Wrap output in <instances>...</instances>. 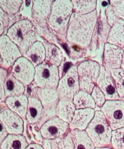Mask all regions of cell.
Segmentation results:
<instances>
[{
  "label": "cell",
  "mask_w": 124,
  "mask_h": 149,
  "mask_svg": "<svg viewBox=\"0 0 124 149\" xmlns=\"http://www.w3.org/2000/svg\"><path fill=\"white\" fill-rule=\"evenodd\" d=\"M8 135V133L5 129L3 123L0 120V146L4 139L6 137V136Z\"/></svg>",
  "instance_id": "cell-37"
},
{
  "label": "cell",
  "mask_w": 124,
  "mask_h": 149,
  "mask_svg": "<svg viewBox=\"0 0 124 149\" xmlns=\"http://www.w3.org/2000/svg\"><path fill=\"white\" fill-rule=\"evenodd\" d=\"M115 81L116 91L120 98L124 97V70L121 68L110 70Z\"/></svg>",
  "instance_id": "cell-30"
},
{
  "label": "cell",
  "mask_w": 124,
  "mask_h": 149,
  "mask_svg": "<svg viewBox=\"0 0 124 149\" xmlns=\"http://www.w3.org/2000/svg\"><path fill=\"white\" fill-rule=\"evenodd\" d=\"M5 93L3 89V82L0 80V103L5 100Z\"/></svg>",
  "instance_id": "cell-38"
},
{
  "label": "cell",
  "mask_w": 124,
  "mask_h": 149,
  "mask_svg": "<svg viewBox=\"0 0 124 149\" xmlns=\"http://www.w3.org/2000/svg\"><path fill=\"white\" fill-rule=\"evenodd\" d=\"M0 149H1V148H0Z\"/></svg>",
  "instance_id": "cell-44"
},
{
  "label": "cell",
  "mask_w": 124,
  "mask_h": 149,
  "mask_svg": "<svg viewBox=\"0 0 124 149\" xmlns=\"http://www.w3.org/2000/svg\"><path fill=\"white\" fill-rule=\"evenodd\" d=\"M29 143L23 134H9L4 139L0 148L1 149H26Z\"/></svg>",
  "instance_id": "cell-26"
},
{
  "label": "cell",
  "mask_w": 124,
  "mask_h": 149,
  "mask_svg": "<svg viewBox=\"0 0 124 149\" xmlns=\"http://www.w3.org/2000/svg\"><path fill=\"white\" fill-rule=\"evenodd\" d=\"M0 120L9 134H23L24 119L9 108L0 112Z\"/></svg>",
  "instance_id": "cell-14"
},
{
  "label": "cell",
  "mask_w": 124,
  "mask_h": 149,
  "mask_svg": "<svg viewBox=\"0 0 124 149\" xmlns=\"http://www.w3.org/2000/svg\"><path fill=\"white\" fill-rule=\"evenodd\" d=\"M96 86L104 93L106 100H117L120 97L118 94L115 81L110 71L100 66V70L96 81Z\"/></svg>",
  "instance_id": "cell-13"
},
{
  "label": "cell",
  "mask_w": 124,
  "mask_h": 149,
  "mask_svg": "<svg viewBox=\"0 0 124 149\" xmlns=\"http://www.w3.org/2000/svg\"><path fill=\"white\" fill-rule=\"evenodd\" d=\"M69 123L55 116L47 120L40 128L44 139H54L66 135L69 132Z\"/></svg>",
  "instance_id": "cell-12"
},
{
  "label": "cell",
  "mask_w": 124,
  "mask_h": 149,
  "mask_svg": "<svg viewBox=\"0 0 124 149\" xmlns=\"http://www.w3.org/2000/svg\"><path fill=\"white\" fill-rule=\"evenodd\" d=\"M3 89L5 98L24 94L26 90L25 86L17 80L10 73L8 74L5 79Z\"/></svg>",
  "instance_id": "cell-20"
},
{
  "label": "cell",
  "mask_w": 124,
  "mask_h": 149,
  "mask_svg": "<svg viewBox=\"0 0 124 149\" xmlns=\"http://www.w3.org/2000/svg\"><path fill=\"white\" fill-rule=\"evenodd\" d=\"M109 3L116 16L124 20V0L110 1Z\"/></svg>",
  "instance_id": "cell-35"
},
{
  "label": "cell",
  "mask_w": 124,
  "mask_h": 149,
  "mask_svg": "<svg viewBox=\"0 0 124 149\" xmlns=\"http://www.w3.org/2000/svg\"><path fill=\"white\" fill-rule=\"evenodd\" d=\"M45 50V61L58 67L63 59V55L61 49L55 44L44 41L42 42Z\"/></svg>",
  "instance_id": "cell-24"
},
{
  "label": "cell",
  "mask_w": 124,
  "mask_h": 149,
  "mask_svg": "<svg viewBox=\"0 0 124 149\" xmlns=\"http://www.w3.org/2000/svg\"><path fill=\"white\" fill-rule=\"evenodd\" d=\"M10 73L26 87L34 81L35 67L26 58L22 56L14 63Z\"/></svg>",
  "instance_id": "cell-11"
},
{
  "label": "cell",
  "mask_w": 124,
  "mask_h": 149,
  "mask_svg": "<svg viewBox=\"0 0 124 149\" xmlns=\"http://www.w3.org/2000/svg\"><path fill=\"white\" fill-rule=\"evenodd\" d=\"M1 65H2V58H1V56L0 55V66H1Z\"/></svg>",
  "instance_id": "cell-42"
},
{
  "label": "cell",
  "mask_w": 124,
  "mask_h": 149,
  "mask_svg": "<svg viewBox=\"0 0 124 149\" xmlns=\"http://www.w3.org/2000/svg\"><path fill=\"white\" fill-rule=\"evenodd\" d=\"M105 16L107 18V23L111 27H112L118 22V20L119 19L115 14L112 7L110 4L108 5L107 8L106 9Z\"/></svg>",
  "instance_id": "cell-36"
},
{
  "label": "cell",
  "mask_w": 124,
  "mask_h": 149,
  "mask_svg": "<svg viewBox=\"0 0 124 149\" xmlns=\"http://www.w3.org/2000/svg\"><path fill=\"white\" fill-rule=\"evenodd\" d=\"M32 7L33 1H23L22 4L19 11V14L22 15L24 19H28L31 21L32 19Z\"/></svg>",
  "instance_id": "cell-33"
},
{
  "label": "cell",
  "mask_w": 124,
  "mask_h": 149,
  "mask_svg": "<svg viewBox=\"0 0 124 149\" xmlns=\"http://www.w3.org/2000/svg\"><path fill=\"white\" fill-rule=\"evenodd\" d=\"M124 51L118 46L106 42L104 45L103 54V66L110 71L121 68Z\"/></svg>",
  "instance_id": "cell-15"
},
{
  "label": "cell",
  "mask_w": 124,
  "mask_h": 149,
  "mask_svg": "<svg viewBox=\"0 0 124 149\" xmlns=\"http://www.w3.org/2000/svg\"><path fill=\"white\" fill-rule=\"evenodd\" d=\"M107 42L115 45L124 51V20L119 19L111 28Z\"/></svg>",
  "instance_id": "cell-22"
},
{
  "label": "cell",
  "mask_w": 124,
  "mask_h": 149,
  "mask_svg": "<svg viewBox=\"0 0 124 149\" xmlns=\"http://www.w3.org/2000/svg\"><path fill=\"white\" fill-rule=\"evenodd\" d=\"M100 111L104 113L112 130L124 127L123 101L106 100Z\"/></svg>",
  "instance_id": "cell-8"
},
{
  "label": "cell",
  "mask_w": 124,
  "mask_h": 149,
  "mask_svg": "<svg viewBox=\"0 0 124 149\" xmlns=\"http://www.w3.org/2000/svg\"><path fill=\"white\" fill-rule=\"evenodd\" d=\"M5 102L8 108L17 113L23 119H26L28 107V97L24 94L8 97L5 99Z\"/></svg>",
  "instance_id": "cell-18"
},
{
  "label": "cell",
  "mask_w": 124,
  "mask_h": 149,
  "mask_svg": "<svg viewBox=\"0 0 124 149\" xmlns=\"http://www.w3.org/2000/svg\"><path fill=\"white\" fill-rule=\"evenodd\" d=\"M73 12L72 1L56 0L52 2L48 26L63 41H66L68 27Z\"/></svg>",
  "instance_id": "cell-2"
},
{
  "label": "cell",
  "mask_w": 124,
  "mask_h": 149,
  "mask_svg": "<svg viewBox=\"0 0 124 149\" xmlns=\"http://www.w3.org/2000/svg\"><path fill=\"white\" fill-rule=\"evenodd\" d=\"M91 95L95 102V106H97L100 108H101L106 101L104 93L96 85L93 88L91 93Z\"/></svg>",
  "instance_id": "cell-34"
},
{
  "label": "cell",
  "mask_w": 124,
  "mask_h": 149,
  "mask_svg": "<svg viewBox=\"0 0 124 149\" xmlns=\"http://www.w3.org/2000/svg\"><path fill=\"white\" fill-rule=\"evenodd\" d=\"M26 149H44L42 146L38 143H30L29 144V146L27 147Z\"/></svg>",
  "instance_id": "cell-39"
},
{
  "label": "cell",
  "mask_w": 124,
  "mask_h": 149,
  "mask_svg": "<svg viewBox=\"0 0 124 149\" xmlns=\"http://www.w3.org/2000/svg\"><path fill=\"white\" fill-rule=\"evenodd\" d=\"M121 68L122 69L124 70V52H123V57H122V63H121Z\"/></svg>",
  "instance_id": "cell-40"
},
{
  "label": "cell",
  "mask_w": 124,
  "mask_h": 149,
  "mask_svg": "<svg viewBox=\"0 0 124 149\" xmlns=\"http://www.w3.org/2000/svg\"><path fill=\"white\" fill-rule=\"evenodd\" d=\"M59 100L72 101L75 95L80 91L76 66L70 67L60 78L56 88Z\"/></svg>",
  "instance_id": "cell-7"
},
{
  "label": "cell",
  "mask_w": 124,
  "mask_h": 149,
  "mask_svg": "<svg viewBox=\"0 0 124 149\" xmlns=\"http://www.w3.org/2000/svg\"><path fill=\"white\" fill-rule=\"evenodd\" d=\"M43 112V107L40 100L33 95L28 97V107L26 120L30 125H36L40 120Z\"/></svg>",
  "instance_id": "cell-17"
},
{
  "label": "cell",
  "mask_w": 124,
  "mask_h": 149,
  "mask_svg": "<svg viewBox=\"0 0 124 149\" xmlns=\"http://www.w3.org/2000/svg\"><path fill=\"white\" fill-rule=\"evenodd\" d=\"M73 10L74 12L80 15L90 13L96 10L97 1L95 0H73Z\"/></svg>",
  "instance_id": "cell-28"
},
{
  "label": "cell",
  "mask_w": 124,
  "mask_h": 149,
  "mask_svg": "<svg viewBox=\"0 0 124 149\" xmlns=\"http://www.w3.org/2000/svg\"><path fill=\"white\" fill-rule=\"evenodd\" d=\"M76 109L93 108L95 107V102L90 94L80 90L76 93L72 100Z\"/></svg>",
  "instance_id": "cell-27"
},
{
  "label": "cell",
  "mask_w": 124,
  "mask_h": 149,
  "mask_svg": "<svg viewBox=\"0 0 124 149\" xmlns=\"http://www.w3.org/2000/svg\"><path fill=\"white\" fill-rule=\"evenodd\" d=\"M85 131L95 147L111 146L112 130L102 111H95Z\"/></svg>",
  "instance_id": "cell-4"
},
{
  "label": "cell",
  "mask_w": 124,
  "mask_h": 149,
  "mask_svg": "<svg viewBox=\"0 0 124 149\" xmlns=\"http://www.w3.org/2000/svg\"><path fill=\"white\" fill-rule=\"evenodd\" d=\"M0 55L2 58L1 66L3 69L11 68L14 63L22 56L19 47L6 34L0 37Z\"/></svg>",
  "instance_id": "cell-10"
},
{
  "label": "cell",
  "mask_w": 124,
  "mask_h": 149,
  "mask_svg": "<svg viewBox=\"0 0 124 149\" xmlns=\"http://www.w3.org/2000/svg\"><path fill=\"white\" fill-rule=\"evenodd\" d=\"M111 147L113 149H124V127L112 130Z\"/></svg>",
  "instance_id": "cell-32"
},
{
  "label": "cell",
  "mask_w": 124,
  "mask_h": 149,
  "mask_svg": "<svg viewBox=\"0 0 124 149\" xmlns=\"http://www.w3.org/2000/svg\"><path fill=\"white\" fill-rule=\"evenodd\" d=\"M95 149H111L110 147H95Z\"/></svg>",
  "instance_id": "cell-41"
},
{
  "label": "cell",
  "mask_w": 124,
  "mask_h": 149,
  "mask_svg": "<svg viewBox=\"0 0 124 149\" xmlns=\"http://www.w3.org/2000/svg\"><path fill=\"white\" fill-rule=\"evenodd\" d=\"M36 68L45 60V50L43 43L40 41L35 42L23 54Z\"/></svg>",
  "instance_id": "cell-19"
},
{
  "label": "cell",
  "mask_w": 124,
  "mask_h": 149,
  "mask_svg": "<svg viewBox=\"0 0 124 149\" xmlns=\"http://www.w3.org/2000/svg\"><path fill=\"white\" fill-rule=\"evenodd\" d=\"M59 79L58 67L45 61L35 68L34 82L37 87L56 89Z\"/></svg>",
  "instance_id": "cell-6"
},
{
  "label": "cell",
  "mask_w": 124,
  "mask_h": 149,
  "mask_svg": "<svg viewBox=\"0 0 124 149\" xmlns=\"http://www.w3.org/2000/svg\"><path fill=\"white\" fill-rule=\"evenodd\" d=\"M14 19V16H9L0 8V37L6 34L9 28L16 22Z\"/></svg>",
  "instance_id": "cell-31"
},
{
  "label": "cell",
  "mask_w": 124,
  "mask_h": 149,
  "mask_svg": "<svg viewBox=\"0 0 124 149\" xmlns=\"http://www.w3.org/2000/svg\"><path fill=\"white\" fill-rule=\"evenodd\" d=\"M111 149H113V148H111Z\"/></svg>",
  "instance_id": "cell-43"
},
{
  "label": "cell",
  "mask_w": 124,
  "mask_h": 149,
  "mask_svg": "<svg viewBox=\"0 0 124 149\" xmlns=\"http://www.w3.org/2000/svg\"><path fill=\"white\" fill-rule=\"evenodd\" d=\"M6 36L19 47L22 56L37 40V34L32 22L21 19L8 30Z\"/></svg>",
  "instance_id": "cell-3"
},
{
  "label": "cell",
  "mask_w": 124,
  "mask_h": 149,
  "mask_svg": "<svg viewBox=\"0 0 124 149\" xmlns=\"http://www.w3.org/2000/svg\"><path fill=\"white\" fill-rule=\"evenodd\" d=\"M53 1L52 0L33 1L31 22L34 29L40 34L45 33V29L47 28Z\"/></svg>",
  "instance_id": "cell-9"
},
{
  "label": "cell",
  "mask_w": 124,
  "mask_h": 149,
  "mask_svg": "<svg viewBox=\"0 0 124 149\" xmlns=\"http://www.w3.org/2000/svg\"><path fill=\"white\" fill-rule=\"evenodd\" d=\"M95 109L85 108L76 109L72 121L69 123V129L85 130L95 115Z\"/></svg>",
  "instance_id": "cell-16"
},
{
  "label": "cell",
  "mask_w": 124,
  "mask_h": 149,
  "mask_svg": "<svg viewBox=\"0 0 124 149\" xmlns=\"http://www.w3.org/2000/svg\"><path fill=\"white\" fill-rule=\"evenodd\" d=\"M97 9L80 15L73 12L66 33V41L82 48L88 47L91 41L97 23Z\"/></svg>",
  "instance_id": "cell-1"
},
{
  "label": "cell",
  "mask_w": 124,
  "mask_h": 149,
  "mask_svg": "<svg viewBox=\"0 0 124 149\" xmlns=\"http://www.w3.org/2000/svg\"><path fill=\"white\" fill-rule=\"evenodd\" d=\"M70 134L74 149H95V147L85 130H72Z\"/></svg>",
  "instance_id": "cell-23"
},
{
  "label": "cell",
  "mask_w": 124,
  "mask_h": 149,
  "mask_svg": "<svg viewBox=\"0 0 124 149\" xmlns=\"http://www.w3.org/2000/svg\"><path fill=\"white\" fill-rule=\"evenodd\" d=\"M69 132L61 137L44 139L41 146L44 149H74V145Z\"/></svg>",
  "instance_id": "cell-21"
},
{
  "label": "cell",
  "mask_w": 124,
  "mask_h": 149,
  "mask_svg": "<svg viewBox=\"0 0 124 149\" xmlns=\"http://www.w3.org/2000/svg\"><path fill=\"white\" fill-rule=\"evenodd\" d=\"M77 69L80 90L91 94L99 75L100 64L94 61H84L77 66Z\"/></svg>",
  "instance_id": "cell-5"
},
{
  "label": "cell",
  "mask_w": 124,
  "mask_h": 149,
  "mask_svg": "<svg viewBox=\"0 0 124 149\" xmlns=\"http://www.w3.org/2000/svg\"><path fill=\"white\" fill-rule=\"evenodd\" d=\"M22 0H0V8L9 16H13L20 10Z\"/></svg>",
  "instance_id": "cell-29"
},
{
  "label": "cell",
  "mask_w": 124,
  "mask_h": 149,
  "mask_svg": "<svg viewBox=\"0 0 124 149\" xmlns=\"http://www.w3.org/2000/svg\"><path fill=\"white\" fill-rule=\"evenodd\" d=\"M76 111L75 107L72 101L59 100L57 105L56 116L69 124L73 117Z\"/></svg>",
  "instance_id": "cell-25"
}]
</instances>
